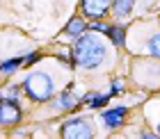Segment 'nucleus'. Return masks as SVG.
Returning a JSON list of instances; mask_svg holds the SVG:
<instances>
[{
    "instance_id": "f257e3e1",
    "label": "nucleus",
    "mask_w": 160,
    "mask_h": 139,
    "mask_svg": "<svg viewBox=\"0 0 160 139\" xmlns=\"http://www.w3.org/2000/svg\"><path fill=\"white\" fill-rule=\"evenodd\" d=\"M71 60L73 66H80L82 71H96L108 60V41L98 32H82L71 46Z\"/></svg>"
},
{
    "instance_id": "f03ea898",
    "label": "nucleus",
    "mask_w": 160,
    "mask_h": 139,
    "mask_svg": "<svg viewBox=\"0 0 160 139\" xmlns=\"http://www.w3.org/2000/svg\"><path fill=\"white\" fill-rule=\"evenodd\" d=\"M21 89L32 103H46L55 96V78L48 71H32L23 78Z\"/></svg>"
},
{
    "instance_id": "7ed1b4c3",
    "label": "nucleus",
    "mask_w": 160,
    "mask_h": 139,
    "mask_svg": "<svg viewBox=\"0 0 160 139\" xmlns=\"http://www.w3.org/2000/svg\"><path fill=\"white\" fill-rule=\"evenodd\" d=\"M60 135L67 139H89L94 137V126L85 116H73V119H67L60 126Z\"/></svg>"
},
{
    "instance_id": "20e7f679",
    "label": "nucleus",
    "mask_w": 160,
    "mask_h": 139,
    "mask_svg": "<svg viewBox=\"0 0 160 139\" xmlns=\"http://www.w3.org/2000/svg\"><path fill=\"white\" fill-rule=\"evenodd\" d=\"M21 119H23V109H21V105L16 100L0 98V126L12 128V126H16V123H21Z\"/></svg>"
},
{
    "instance_id": "39448f33",
    "label": "nucleus",
    "mask_w": 160,
    "mask_h": 139,
    "mask_svg": "<svg viewBox=\"0 0 160 139\" xmlns=\"http://www.w3.org/2000/svg\"><path fill=\"white\" fill-rule=\"evenodd\" d=\"M80 9H82V16L89 21H98L105 18L112 9V0H80Z\"/></svg>"
},
{
    "instance_id": "423d86ee",
    "label": "nucleus",
    "mask_w": 160,
    "mask_h": 139,
    "mask_svg": "<svg viewBox=\"0 0 160 139\" xmlns=\"http://www.w3.org/2000/svg\"><path fill=\"white\" fill-rule=\"evenodd\" d=\"M126 116H128V107L117 105V107H110L105 112H101V123L105 126V130H119L126 123Z\"/></svg>"
},
{
    "instance_id": "0eeeda50",
    "label": "nucleus",
    "mask_w": 160,
    "mask_h": 139,
    "mask_svg": "<svg viewBox=\"0 0 160 139\" xmlns=\"http://www.w3.org/2000/svg\"><path fill=\"white\" fill-rule=\"evenodd\" d=\"M78 105H80V98L73 96V84H69L62 93H57L55 100L50 103V107H53L55 112H71V109H76Z\"/></svg>"
},
{
    "instance_id": "6e6552de",
    "label": "nucleus",
    "mask_w": 160,
    "mask_h": 139,
    "mask_svg": "<svg viewBox=\"0 0 160 139\" xmlns=\"http://www.w3.org/2000/svg\"><path fill=\"white\" fill-rule=\"evenodd\" d=\"M110 93H96V91H89V93H85L82 98H80V105H87V107H92V109H103L108 103H110Z\"/></svg>"
},
{
    "instance_id": "1a4fd4ad",
    "label": "nucleus",
    "mask_w": 160,
    "mask_h": 139,
    "mask_svg": "<svg viewBox=\"0 0 160 139\" xmlns=\"http://www.w3.org/2000/svg\"><path fill=\"white\" fill-rule=\"evenodd\" d=\"M89 23H87L85 16H73L67 23V27H64V36H69V39H76V36H80L82 32H87L89 27H87Z\"/></svg>"
},
{
    "instance_id": "9d476101",
    "label": "nucleus",
    "mask_w": 160,
    "mask_h": 139,
    "mask_svg": "<svg viewBox=\"0 0 160 139\" xmlns=\"http://www.w3.org/2000/svg\"><path fill=\"white\" fill-rule=\"evenodd\" d=\"M142 50H144L149 57H156V60H160V30L149 32V36L142 41Z\"/></svg>"
},
{
    "instance_id": "9b49d317",
    "label": "nucleus",
    "mask_w": 160,
    "mask_h": 139,
    "mask_svg": "<svg viewBox=\"0 0 160 139\" xmlns=\"http://www.w3.org/2000/svg\"><path fill=\"white\" fill-rule=\"evenodd\" d=\"M135 2H137V0H112V9H110V12H112L119 21H123V18H128L130 14H133Z\"/></svg>"
},
{
    "instance_id": "f8f14e48",
    "label": "nucleus",
    "mask_w": 160,
    "mask_h": 139,
    "mask_svg": "<svg viewBox=\"0 0 160 139\" xmlns=\"http://www.w3.org/2000/svg\"><path fill=\"white\" fill-rule=\"evenodd\" d=\"M108 39H110L112 46H117V48H123L126 46V25H121V23H114L108 27Z\"/></svg>"
},
{
    "instance_id": "ddd939ff",
    "label": "nucleus",
    "mask_w": 160,
    "mask_h": 139,
    "mask_svg": "<svg viewBox=\"0 0 160 139\" xmlns=\"http://www.w3.org/2000/svg\"><path fill=\"white\" fill-rule=\"evenodd\" d=\"M21 66H23V57H9V60H2V62H0V73L12 75V73H16Z\"/></svg>"
},
{
    "instance_id": "4468645a",
    "label": "nucleus",
    "mask_w": 160,
    "mask_h": 139,
    "mask_svg": "<svg viewBox=\"0 0 160 139\" xmlns=\"http://www.w3.org/2000/svg\"><path fill=\"white\" fill-rule=\"evenodd\" d=\"M21 84H7V87H2L0 89V98H12V100H18V96H21Z\"/></svg>"
},
{
    "instance_id": "2eb2a0df",
    "label": "nucleus",
    "mask_w": 160,
    "mask_h": 139,
    "mask_svg": "<svg viewBox=\"0 0 160 139\" xmlns=\"http://www.w3.org/2000/svg\"><path fill=\"white\" fill-rule=\"evenodd\" d=\"M87 27H89L92 32H98V34H108V27H110V25H108L103 18H98V21H92V23L87 25Z\"/></svg>"
},
{
    "instance_id": "dca6fc26",
    "label": "nucleus",
    "mask_w": 160,
    "mask_h": 139,
    "mask_svg": "<svg viewBox=\"0 0 160 139\" xmlns=\"http://www.w3.org/2000/svg\"><path fill=\"white\" fill-rule=\"evenodd\" d=\"M37 62H41V53L39 50H32V53H28L23 57V66H34Z\"/></svg>"
},
{
    "instance_id": "f3484780",
    "label": "nucleus",
    "mask_w": 160,
    "mask_h": 139,
    "mask_svg": "<svg viewBox=\"0 0 160 139\" xmlns=\"http://www.w3.org/2000/svg\"><path fill=\"white\" fill-rule=\"evenodd\" d=\"M110 96H117V93H123V80L121 78H114L112 80V84H110Z\"/></svg>"
},
{
    "instance_id": "a211bd4d",
    "label": "nucleus",
    "mask_w": 160,
    "mask_h": 139,
    "mask_svg": "<svg viewBox=\"0 0 160 139\" xmlns=\"http://www.w3.org/2000/svg\"><path fill=\"white\" fill-rule=\"evenodd\" d=\"M158 135H160V123H158Z\"/></svg>"
}]
</instances>
